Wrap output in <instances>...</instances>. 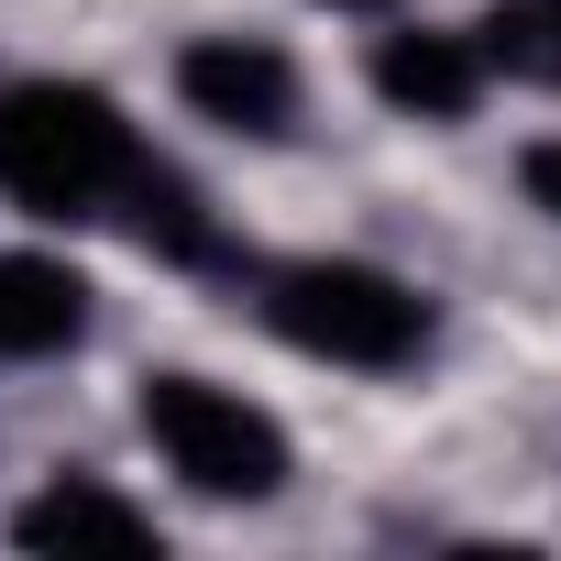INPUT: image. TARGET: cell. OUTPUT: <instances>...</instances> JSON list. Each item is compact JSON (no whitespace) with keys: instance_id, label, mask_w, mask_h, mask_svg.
Segmentation results:
<instances>
[{"instance_id":"1","label":"cell","mask_w":561,"mask_h":561,"mask_svg":"<svg viewBox=\"0 0 561 561\" xmlns=\"http://www.w3.org/2000/svg\"><path fill=\"white\" fill-rule=\"evenodd\" d=\"M144 165V133L122 122V100L34 78V89H0V187H12L34 220H100L122 209Z\"/></svg>"},{"instance_id":"5","label":"cell","mask_w":561,"mask_h":561,"mask_svg":"<svg viewBox=\"0 0 561 561\" xmlns=\"http://www.w3.org/2000/svg\"><path fill=\"white\" fill-rule=\"evenodd\" d=\"M375 89L419 122H462L484 100V45L473 34H430V23H397L375 34Z\"/></svg>"},{"instance_id":"6","label":"cell","mask_w":561,"mask_h":561,"mask_svg":"<svg viewBox=\"0 0 561 561\" xmlns=\"http://www.w3.org/2000/svg\"><path fill=\"white\" fill-rule=\"evenodd\" d=\"M89 331V275L45 253H0V353H67Z\"/></svg>"},{"instance_id":"2","label":"cell","mask_w":561,"mask_h":561,"mask_svg":"<svg viewBox=\"0 0 561 561\" xmlns=\"http://www.w3.org/2000/svg\"><path fill=\"white\" fill-rule=\"evenodd\" d=\"M264 331L320 353V364H353V375H397V364L430 353V298L386 264H275L264 275Z\"/></svg>"},{"instance_id":"8","label":"cell","mask_w":561,"mask_h":561,"mask_svg":"<svg viewBox=\"0 0 561 561\" xmlns=\"http://www.w3.org/2000/svg\"><path fill=\"white\" fill-rule=\"evenodd\" d=\"M122 220L165 253V264H231V242H220V220H209V198L176 176V165H133V187H122Z\"/></svg>"},{"instance_id":"4","label":"cell","mask_w":561,"mask_h":561,"mask_svg":"<svg viewBox=\"0 0 561 561\" xmlns=\"http://www.w3.org/2000/svg\"><path fill=\"white\" fill-rule=\"evenodd\" d=\"M176 89H187L198 122L253 133V144H275V133L298 122V67L275 56L264 34H198V45L176 56Z\"/></svg>"},{"instance_id":"7","label":"cell","mask_w":561,"mask_h":561,"mask_svg":"<svg viewBox=\"0 0 561 561\" xmlns=\"http://www.w3.org/2000/svg\"><path fill=\"white\" fill-rule=\"evenodd\" d=\"M12 539H23V550H165L154 517L122 506V495H100V484H45V495L12 517Z\"/></svg>"},{"instance_id":"11","label":"cell","mask_w":561,"mask_h":561,"mask_svg":"<svg viewBox=\"0 0 561 561\" xmlns=\"http://www.w3.org/2000/svg\"><path fill=\"white\" fill-rule=\"evenodd\" d=\"M331 12H397V0H331Z\"/></svg>"},{"instance_id":"9","label":"cell","mask_w":561,"mask_h":561,"mask_svg":"<svg viewBox=\"0 0 561 561\" xmlns=\"http://www.w3.org/2000/svg\"><path fill=\"white\" fill-rule=\"evenodd\" d=\"M484 67L528 78V89H561V0H495V12L473 23Z\"/></svg>"},{"instance_id":"10","label":"cell","mask_w":561,"mask_h":561,"mask_svg":"<svg viewBox=\"0 0 561 561\" xmlns=\"http://www.w3.org/2000/svg\"><path fill=\"white\" fill-rule=\"evenodd\" d=\"M528 198L561 220V144H539V154H528Z\"/></svg>"},{"instance_id":"3","label":"cell","mask_w":561,"mask_h":561,"mask_svg":"<svg viewBox=\"0 0 561 561\" xmlns=\"http://www.w3.org/2000/svg\"><path fill=\"white\" fill-rule=\"evenodd\" d=\"M144 440L165 451V473H187L198 495H231V506L287 484V430L264 408H242L231 386H209V375H154L144 386Z\"/></svg>"}]
</instances>
